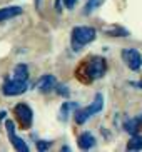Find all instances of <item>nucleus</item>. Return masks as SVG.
<instances>
[{
	"label": "nucleus",
	"mask_w": 142,
	"mask_h": 152,
	"mask_svg": "<svg viewBox=\"0 0 142 152\" xmlns=\"http://www.w3.org/2000/svg\"><path fill=\"white\" fill-rule=\"evenodd\" d=\"M13 112H15V119H17L18 125L22 130H27L32 127V122H34V112L32 109L27 105V104L20 102L13 107Z\"/></svg>",
	"instance_id": "4"
},
{
	"label": "nucleus",
	"mask_w": 142,
	"mask_h": 152,
	"mask_svg": "<svg viewBox=\"0 0 142 152\" xmlns=\"http://www.w3.org/2000/svg\"><path fill=\"white\" fill-rule=\"evenodd\" d=\"M50 145H52L50 140H47V142H44V140H37V151H47V149H50Z\"/></svg>",
	"instance_id": "18"
},
{
	"label": "nucleus",
	"mask_w": 142,
	"mask_h": 152,
	"mask_svg": "<svg viewBox=\"0 0 142 152\" xmlns=\"http://www.w3.org/2000/svg\"><path fill=\"white\" fill-rule=\"evenodd\" d=\"M53 90H55L59 95H62V97H69V95H70V92H69V89H67V85H62V84H57Z\"/></svg>",
	"instance_id": "17"
},
{
	"label": "nucleus",
	"mask_w": 142,
	"mask_h": 152,
	"mask_svg": "<svg viewBox=\"0 0 142 152\" xmlns=\"http://www.w3.org/2000/svg\"><path fill=\"white\" fill-rule=\"evenodd\" d=\"M5 129H7L9 139H10V142H12V145H13V149H15V151H20V152H27V151H29V145H27L22 139L15 134V124H13L12 121L5 122Z\"/></svg>",
	"instance_id": "7"
},
{
	"label": "nucleus",
	"mask_w": 142,
	"mask_h": 152,
	"mask_svg": "<svg viewBox=\"0 0 142 152\" xmlns=\"http://www.w3.org/2000/svg\"><path fill=\"white\" fill-rule=\"evenodd\" d=\"M29 89V80H17V79H10L2 85V94L13 97V95H22Z\"/></svg>",
	"instance_id": "5"
},
{
	"label": "nucleus",
	"mask_w": 142,
	"mask_h": 152,
	"mask_svg": "<svg viewBox=\"0 0 142 152\" xmlns=\"http://www.w3.org/2000/svg\"><path fill=\"white\" fill-rule=\"evenodd\" d=\"M124 129L129 132L130 135L132 134H137V130L141 129V119H130L124 124Z\"/></svg>",
	"instance_id": "15"
},
{
	"label": "nucleus",
	"mask_w": 142,
	"mask_h": 152,
	"mask_svg": "<svg viewBox=\"0 0 142 152\" xmlns=\"http://www.w3.org/2000/svg\"><path fill=\"white\" fill-rule=\"evenodd\" d=\"M104 32H105L107 35L111 37H127L129 35V30L124 27H117V25H111V27L104 28Z\"/></svg>",
	"instance_id": "12"
},
{
	"label": "nucleus",
	"mask_w": 142,
	"mask_h": 152,
	"mask_svg": "<svg viewBox=\"0 0 142 152\" xmlns=\"http://www.w3.org/2000/svg\"><path fill=\"white\" fill-rule=\"evenodd\" d=\"M120 55H122L124 64L130 69V70H139V69H141L142 55L139 54V50H135V49H124L122 52H120Z\"/></svg>",
	"instance_id": "6"
},
{
	"label": "nucleus",
	"mask_w": 142,
	"mask_h": 152,
	"mask_svg": "<svg viewBox=\"0 0 142 152\" xmlns=\"http://www.w3.org/2000/svg\"><path fill=\"white\" fill-rule=\"evenodd\" d=\"M20 14H22V7H15V5L4 7V9H0V22L10 20V18L17 17V15H20Z\"/></svg>",
	"instance_id": "9"
},
{
	"label": "nucleus",
	"mask_w": 142,
	"mask_h": 152,
	"mask_svg": "<svg viewBox=\"0 0 142 152\" xmlns=\"http://www.w3.org/2000/svg\"><path fill=\"white\" fill-rule=\"evenodd\" d=\"M75 109H79V105L75 102H64L62 107H60V121H67L70 112L75 110Z\"/></svg>",
	"instance_id": "13"
},
{
	"label": "nucleus",
	"mask_w": 142,
	"mask_h": 152,
	"mask_svg": "<svg viewBox=\"0 0 142 152\" xmlns=\"http://www.w3.org/2000/svg\"><path fill=\"white\" fill-rule=\"evenodd\" d=\"M77 144H79V147L82 149V151H89V149H92L94 145H95V137H94L90 132H82V134L79 135Z\"/></svg>",
	"instance_id": "10"
},
{
	"label": "nucleus",
	"mask_w": 142,
	"mask_h": 152,
	"mask_svg": "<svg viewBox=\"0 0 142 152\" xmlns=\"http://www.w3.org/2000/svg\"><path fill=\"white\" fill-rule=\"evenodd\" d=\"M97 37V32L95 28L92 27H87V25H79V27H74L72 28V35H70V40H72V49L79 52L84 45L90 44V42L95 40Z\"/></svg>",
	"instance_id": "2"
},
{
	"label": "nucleus",
	"mask_w": 142,
	"mask_h": 152,
	"mask_svg": "<svg viewBox=\"0 0 142 152\" xmlns=\"http://www.w3.org/2000/svg\"><path fill=\"white\" fill-rule=\"evenodd\" d=\"M5 117H7V112L2 110V112H0V119H5Z\"/></svg>",
	"instance_id": "21"
},
{
	"label": "nucleus",
	"mask_w": 142,
	"mask_h": 152,
	"mask_svg": "<svg viewBox=\"0 0 142 152\" xmlns=\"http://www.w3.org/2000/svg\"><path fill=\"white\" fill-rule=\"evenodd\" d=\"M104 107V95L102 94H97L95 97H94L92 104L90 105H87V107L84 109H75V112H74V119H75V122L79 125L85 124V122L89 121L92 115H95L97 112H100Z\"/></svg>",
	"instance_id": "3"
},
{
	"label": "nucleus",
	"mask_w": 142,
	"mask_h": 152,
	"mask_svg": "<svg viewBox=\"0 0 142 152\" xmlns=\"http://www.w3.org/2000/svg\"><path fill=\"white\" fill-rule=\"evenodd\" d=\"M102 2H104V0H89V2H87V5H85L84 12H85V14H90V12L97 9L99 5L102 4Z\"/></svg>",
	"instance_id": "16"
},
{
	"label": "nucleus",
	"mask_w": 142,
	"mask_h": 152,
	"mask_svg": "<svg viewBox=\"0 0 142 152\" xmlns=\"http://www.w3.org/2000/svg\"><path fill=\"white\" fill-rule=\"evenodd\" d=\"M77 4V0H64V5H65L67 9H74Z\"/></svg>",
	"instance_id": "19"
},
{
	"label": "nucleus",
	"mask_w": 142,
	"mask_h": 152,
	"mask_svg": "<svg viewBox=\"0 0 142 152\" xmlns=\"http://www.w3.org/2000/svg\"><path fill=\"white\" fill-rule=\"evenodd\" d=\"M105 70H107L105 58L104 57H90L79 65V69L75 70V75L80 82L90 84V82L97 80V79H102Z\"/></svg>",
	"instance_id": "1"
},
{
	"label": "nucleus",
	"mask_w": 142,
	"mask_h": 152,
	"mask_svg": "<svg viewBox=\"0 0 142 152\" xmlns=\"http://www.w3.org/2000/svg\"><path fill=\"white\" fill-rule=\"evenodd\" d=\"M55 85H57V79L53 75H50V74H47V75H42L37 80L35 87L39 92H42V94H49V92H52L53 89H55Z\"/></svg>",
	"instance_id": "8"
},
{
	"label": "nucleus",
	"mask_w": 142,
	"mask_h": 152,
	"mask_svg": "<svg viewBox=\"0 0 142 152\" xmlns=\"http://www.w3.org/2000/svg\"><path fill=\"white\" fill-rule=\"evenodd\" d=\"M142 149V135L132 134L130 140L127 142V151H141Z\"/></svg>",
	"instance_id": "14"
},
{
	"label": "nucleus",
	"mask_w": 142,
	"mask_h": 152,
	"mask_svg": "<svg viewBox=\"0 0 142 152\" xmlns=\"http://www.w3.org/2000/svg\"><path fill=\"white\" fill-rule=\"evenodd\" d=\"M55 10H57V12L62 10V7H60V0H55Z\"/></svg>",
	"instance_id": "20"
},
{
	"label": "nucleus",
	"mask_w": 142,
	"mask_h": 152,
	"mask_svg": "<svg viewBox=\"0 0 142 152\" xmlns=\"http://www.w3.org/2000/svg\"><path fill=\"white\" fill-rule=\"evenodd\" d=\"M17 80H29V67L25 64H18L17 67L13 69V77Z\"/></svg>",
	"instance_id": "11"
}]
</instances>
